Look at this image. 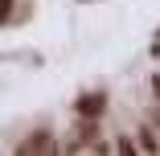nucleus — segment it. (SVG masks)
<instances>
[{"label":"nucleus","mask_w":160,"mask_h":156,"mask_svg":"<svg viewBox=\"0 0 160 156\" xmlns=\"http://www.w3.org/2000/svg\"><path fill=\"white\" fill-rule=\"evenodd\" d=\"M152 86H156V95H160V78H156V82H152Z\"/></svg>","instance_id":"obj_3"},{"label":"nucleus","mask_w":160,"mask_h":156,"mask_svg":"<svg viewBox=\"0 0 160 156\" xmlns=\"http://www.w3.org/2000/svg\"><path fill=\"white\" fill-rule=\"evenodd\" d=\"M78 111H82V115H99V111H103V99H99V95H86V99H78Z\"/></svg>","instance_id":"obj_2"},{"label":"nucleus","mask_w":160,"mask_h":156,"mask_svg":"<svg viewBox=\"0 0 160 156\" xmlns=\"http://www.w3.org/2000/svg\"><path fill=\"white\" fill-rule=\"evenodd\" d=\"M21 152H58L53 132H33L29 140H21Z\"/></svg>","instance_id":"obj_1"}]
</instances>
